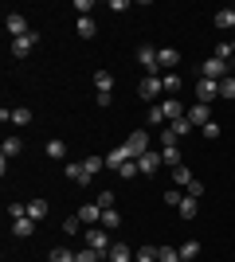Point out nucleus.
Wrapping results in <instances>:
<instances>
[{
	"label": "nucleus",
	"instance_id": "7",
	"mask_svg": "<svg viewBox=\"0 0 235 262\" xmlns=\"http://www.w3.org/2000/svg\"><path fill=\"white\" fill-rule=\"evenodd\" d=\"M196 98H200L204 106H212V102L220 98V82H212V78H200V82H196Z\"/></svg>",
	"mask_w": 235,
	"mask_h": 262
},
{
	"label": "nucleus",
	"instance_id": "9",
	"mask_svg": "<svg viewBox=\"0 0 235 262\" xmlns=\"http://www.w3.org/2000/svg\"><path fill=\"white\" fill-rule=\"evenodd\" d=\"M39 43V32H28V35H20V39H12V55L16 59H24V55H32V47Z\"/></svg>",
	"mask_w": 235,
	"mask_h": 262
},
{
	"label": "nucleus",
	"instance_id": "48",
	"mask_svg": "<svg viewBox=\"0 0 235 262\" xmlns=\"http://www.w3.org/2000/svg\"><path fill=\"white\" fill-rule=\"evenodd\" d=\"M231 43H235V39H231Z\"/></svg>",
	"mask_w": 235,
	"mask_h": 262
},
{
	"label": "nucleus",
	"instance_id": "16",
	"mask_svg": "<svg viewBox=\"0 0 235 262\" xmlns=\"http://www.w3.org/2000/svg\"><path fill=\"white\" fill-rule=\"evenodd\" d=\"M75 32H78V39H94V35H98V24H94V16H78Z\"/></svg>",
	"mask_w": 235,
	"mask_h": 262
},
{
	"label": "nucleus",
	"instance_id": "45",
	"mask_svg": "<svg viewBox=\"0 0 235 262\" xmlns=\"http://www.w3.org/2000/svg\"><path fill=\"white\" fill-rule=\"evenodd\" d=\"M200 133H204V137H208V141H212V137H220V125H216V121H208V125H204Z\"/></svg>",
	"mask_w": 235,
	"mask_h": 262
},
{
	"label": "nucleus",
	"instance_id": "37",
	"mask_svg": "<svg viewBox=\"0 0 235 262\" xmlns=\"http://www.w3.org/2000/svg\"><path fill=\"white\" fill-rule=\"evenodd\" d=\"M47 262H75V254H71L67 247H55V251L47 254Z\"/></svg>",
	"mask_w": 235,
	"mask_h": 262
},
{
	"label": "nucleus",
	"instance_id": "10",
	"mask_svg": "<svg viewBox=\"0 0 235 262\" xmlns=\"http://www.w3.org/2000/svg\"><path fill=\"white\" fill-rule=\"evenodd\" d=\"M137 168H141V176H153L157 168H165L161 164V149H149L145 157H137Z\"/></svg>",
	"mask_w": 235,
	"mask_h": 262
},
{
	"label": "nucleus",
	"instance_id": "21",
	"mask_svg": "<svg viewBox=\"0 0 235 262\" xmlns=\"http://www.w3.org/2000/svg\"><path fill=\"white\" fill-rule=\"evenodd\" d=\"M161 164H165V168H177V164H184V161H180V149H177V145L161 149Z\"/></svg>",
	"mask_w": 235,
	"mask_h": 262
},
{
	"label": "nucleus",
	"instance_id": "8",
	"mask_svg": "<svg viewBox=\"0 0 235 262\" xmlns=\"http://www.w3.org/2000/svg\"><path fill=\"white\" fill-rule=\"evenodd\" d=\"M184 118L192 121V129H204V125H208V121H212V106H188V114H184Z\"/></svg>",
	"mask_w": 235,
	"mask_h": 262
},
{
	"label": "nucleus",
	"instance_id": "6",
	"mask_svg": "<svg viewBox=\"0 0 235 262\" xmlns=\"http://www.w3.org/2000/svg\"><path fill=\"white\" fill-rule=\"evenodd\" d=\"M4 28H8L12 39H20V35L32 32V28H28V20H24V12H8V16H4Z\"/></svg>",
	"mask_w": 235,
	"mask_h": 262
},
{
	"label": "nucleus",
	"instance_id": "27",
	"mask_svg": "<svg viewBox=\"0 0 235 262\" xmlns=\"http://www.w3.org/2000/svg\"><path fill=\"white\" fill-rule=\"evenodd\" d=\"M168 172H173V180H177V184H180V188H188V184H192V180H196V176H192V172H188V168H184V164H177V168H168Z\"/></svg>",
	"mask_w": 235,
	"mask_h": 262
},
{
	"label": "nucleus",
	"instance_id": "18",
	"mask_svg": "<svg viewBox=\"0 0 235 262\" xmlns=\"http://www.w3.org/2000/svg\"><path fill=\"white\" fill-rule=\"evenodd\" d=\"M106 262H134V251H130L125 243H114L110 254H106Z\"/></svg>",
	"mask_w": 235,
	"mask_h": 262
},
{
	"label": "nucleus",
	"instance_id": "46",
	"mask_svg": "<svg viewBox=\"0 0 235 262\" xmlns=\"http://www.w3.org/2000/svg\"><path fill=\"white\" fill-rule=\"evenodd\" d=\"M90 8H94L90 0H75V12H82V16H90Z\"/></svg>",
	"mask_w": 235,
	"mask_h": 262
},
{
	"label": "nucleus",
	"instance_id": "43",
	"mask_svg": "<svg viewBox=\"0 0 235 262\" xmlns=\"http://www.w3.org/2000/svg\"><path fill=\"white\" fill-rule=\"evenodd\" d=\"M180 137L173 133V125H165V133H161V149H168V145H177Z\"/></svg>",
	"mask_w": 235,
	"mask_h": 262
},
{
	"label": "nucleus",
	"instance_id": "23",
	"mask_svg": "<svg viewBox=\"0 0 235 262\" xmlns=\"http://www.w3.org/2000/svg\"><path fill=\"white\" fill-rule=\"evenodd\" d=\"M196 208H200V200H192V196H184V200H180V219H196Z\"/></svg>",
	"mask_w": 235,
	"mask_h": 262
},
{
	"label": "nucleus",
	"instance_id": "4",
	"mask_svg": "<svg viewBox=\"0 0 235 262\" xmlns=\"http://www.w3.org/2000/svg\"><path fill=\"white\" fill-rule=\"evenodd\" d=\"M161 90H165V82H161V75H145V78H141V82H137V98L153 102V98H161Z\"/></svg>",
	"mask_w": 235,
	"mask_h": 262
},
{
	"label": "nucleus",
	"instance_id": "36",
	"mask_svg": "<svg viewBox=\"0 0 235 262\" xmlns=\"http://www.w3.org/2000/svg\"><path fill=\"white\" fill-rule=\"evenodd\" d=\"M161 82H165L168 94H177V90H180V75H173V71H165V75H161Z\"/></svg>",
	"mask_w": 235,
	"mask_h": 262
},
{
	"label": "nucleus",
	"instance_id": "1",
	"mask_svg": "<svg viewBox=\"0 0 235 262\" xmlns=\"http://www.w3.org/2000/svg\"><path fill=\"white\" fill-rule=\"evenodd\" d=\"M82 239H87V247L90 251H98L102 258H106V254H110V231H102V227H90V231H82Z\"/></svg>",
	"mask_w": 235,
	"mask_h": 262
},
{
	"label": "nucleus",
	"instance_id": "38",
	"mask_svg": "<svg viewBox=\"0 0 235 262\" xmlns=\"http://www.w3.org/2000/svg\"><path fill=\"white\" fill-rule=\"evenodd\" d=\"M137 172H141V168H137V161H125L122 168H118V176H122V180H134Z\"/></svg>",
	"mask_w": 235,
	"mask_h": 262
},
{
	"label": "nucleus",
	"instance_id": "13",
	"mask_svg": "<svg viewBox=\"0 0 235 262\" xmlns=\"http://www.w3.org/2000/svg\"><path fill=\"white\" fill-rule=\"evenodd\" d=\"M78 219H82L87 227H98V223H102V208L90 200V204H82V208H78Z\"/></svg>",
	"mask_w": 235,
	"mask_h": 262
},
{
	"label": "nucleus",
	"instance_id": "42",
	"mask_svg": "<svg viewBox=\"0 0 235 262\" xmlns=\"http://www.w3.org/2000/svg\"><path fill=\"white\" fill-rule=\"evenodd\" d=\"M180 200H184V192H177V188H168V192H165V204H168V208H180Z\"/></svg>",
	"mask_w": 235,
	"mask_h": 262
},
{
	"label": "nucleus",
	"instance_id": "31",
	"mask_svg": "<svg viewBox=\"0 0 235 262\" xmlns=\"http://www.w3.org/2000/svg\"><path fill=\"white\" fill-rule=\"evenodd\" d=\"M220 98H224V102H235V75H227L224 82H220Z\"/></svg>",
	"mask_w": 235,
	"mask_h": 262
},
{
	"label": "nucleus",
	"instance_id": "30",
	"mask_svg": "<svg viewBox=\"0 0 235 262\" xmlns=\"http://www.w3.org/2000/svg\"><path fill=\"white\" fill-rule=\"evenodd\" d=\"M157 262H180V251L165 243V247H157Z\"/></svg>",
	"mask_w": 235,
	"mask_h": 262
},
{
	"label": "nucleus",
	"instance_id": "22",
	"mask_svg": "<svg viewBox=\"0 0 235 262\" xmlns=\"http://www.w3.org/2000/svg\"><path fill=\"white\" fill-rule=\"evenodd\" d=\"M28 215H32L35 223H44V215H47V200H28Z\"/></svg>",
	"mask_w": 235,
	"mask_h": 262
},
{
	"label": "nucleus",
	"instance_id": "15",
	"mask_svg": "<svg viewBox=\"0 0 235 262\" xmlns=\"http://www.w3.org/2000/svg\"><path fill=\"white\" fill-rule=\"evenodd\" d=\"M161 110H165V121H168V125H173V121H180L184 114H188V110L180 106L177 98H165V102H161Z\"/></svg>",
	"mask_w": 235,
	"mask_h": 262
},
{
	"label": "nucleus",
	"instance_id": "39",
	"mask_svg": "<svg viewBox=\"0 0 235 262\" xmlns=\"http://www.w3.org/2000/svg\"><path fill=\"white\" fill-rule=\"evenodd\" d=\"M75 262H102V254H98V251H90V247H82V251L75 254Z\"/></svg>",
	"mask_w": 235,
	"mask_h": 262
},
{
	"label": "nucleus",
	"instance_id": "29",
	"mask_svg": "<svg viewBox=\"0 0 235 262\" xmlns=\"http://www.w3.org/2000/svg\"><path fill=\"white\" fill-rule=\"evenodd\" d=\"M196 254H200V243H196V239L180 243V262H192V258H196Z\"/></svg>",
	"mask_w": 235,
	"mask_h": 262
},
{
	"label": "nucleus",
	"instance_id": "24",
	"mask_svg": "<svg viewBox=\"0 0 235 262\" xmlns=\"http://www.w3.org/2000/svg\"><path fill=\"white\" fill-rule=\"evenodd\" d=\"M24 153V141L20 137H4V161H12V157Z\"/></svg>",
	"mask_w": 235,
	"mask_h": 262
},
{
	"label": "nucleus",
	"instance_id": "32",
	"mask_svg": "<svg viewBox=\"0 0 235 262\" xmlns=\"http://www.w3.org/2000/svg\"><path fill=\"white\" fill-rule=\"evenodd\" d=\"M82 168H87L90 176H98L102 168H106V157H87V161H82Z\"/></svg>",
	"mask_w": 235,
	"mask_h": 262
},
{
	"label": "nucleus",
	"instance_id": "17",
	"mask_svg": "<svg viewBox=\"0 0 235 262\" xmlns=\"http://www.w3.org/2000/svg\"><path fill=\"white\" fill-rule=\"evenodd\" d=\"M125 161H130V153H125V145H118V149H110V153H106V168H114V172H118V168H122Z\"/></svg>",
	"mask_w": 235,
	"mask_h": 262
},
{
	"label": "nucleus",
	"instance_id": "11",
	"mask_svg": "<svg viewBox=\"0 0 235 262\" xmlns=\"http://www.w3.org/2000/svg\"><path fill=\"white\" fill-rule=\"evenodd\" d=\"M63 172H67V180H71V184H78V188H87L90 180H94V176H90L87 168H82V164H71V161L63 164Z\"/></svg>",
	"mask_w": 235,
	"mask_h": 262
},
{
	"label": "nucleus",
	"instance_id": "14",
	"mask_svg": "<svg viewBox=\"0 0 235 262\" xmlns=\"http://www.w3.org/2000/svg\"><path fill=\"white\" fill-rule=\"evenodd\" d=\"M157 63H161V75H165V71H173V67L180 63V51L177 47H161V51H157Z\"/></svg>",
	"mask_w": 235,
	"mask_h": 262
},
{
	"label": "nucleus",
	"instance_id": "20",
	"mask_svg": "<svg viewBox=\"0 0 235 262\" xmlns=\"http://www.w3.org/2000/svg\"><path fill=\"white\" fill-rule=\"evenodd\" d=\"M8 121H12V125H32V110H28V106H12Z\"/></svg>",
	"mask_w": 235,
	"mask_h": 262
},
{
	"label": "nucleus",
	"instance_id": "12",
	"mask_svg": "<svg viewBox=\"0 0 235 262\" xmlns=\"http://www.w3.org/2000/svg\"><path fill=\"white\" fill-rule=\"evenodd\" d=\"M32 231H35V219L32 215H12V235H16V239H28Z\"/></svg>",
	"mask_w": 235,
	"mask_h": 262
},
{
	"label": "nucleus",
	"instance_id": "44",
	"mask_svg": "<svg viewBox=\"0 0 235 262\" xmlns=\"http://www.w3.org/2000/svg\"><path fill=\"white\" fill-rule=\"evenodd\" d=\"M184 192H188V196H192V200H200V196H204V184H200V180H192V184H188V188H184Z\"/></svg>",
	"mask_w": 235,
	"mask_h": 262
},
{
	"label": "nucleus",
	"instance_id": "35",
	"mask_svg": "<svg viewBox=\"0 0 235 262\" xmlns=\"http://www.w3.org/2000/svg\"><path fill=\"white\" fill-rule=\"evenodd\" d=\"M114 200H118V196H114V192H106V188H102L98 196H94V204H98L102 211H110V208H114Z\"/></svg>",
	"mask_w": 235,
	"mask_h": 262
},
{
	"label": "nucleus",
	"instance_id": "19",
	"mask_svg": "<svg viewBox=\"0 0 235 262\" xmlns=\"http://www.w3.org/2000/svg\"><path fill=\"white\" fill-rule=\"evenodd\" d=\"M47 157H51V161H67V141H63V137H51V141H47Z\"/></svg>",
	"mask_w": 235,
	"mask_h": 262
},
{
	"label": "nucleus",
	"instance_id": "5",
	"mask_svg": "<svg viewBox=\"0 0 235 262\" xmlns=\"http://www.w3.org/2000/svg\"><path fill=\"white\" fill-rule=\"evenodd\" d=\"M157 51H161V47H153V43H141V47H137V63L145 67V75H161V63H157Z\"/></svg>",
	"mask_w": 235,
	"mask_h": 262
},
{
	"label": "nucleus",
	"instance_id": "34",
	"mask_svg": "<svg viewBox=\"0 0 235 262\" xmlns=\"http://www.w3.org/2000/svg\"><path fill=\"white\" fill-rule=\"evenodd\" d=\"M134 262H157V247H137Z\"/></svg>",
	"mask_w": 235,
	"mask_h": 262
},
{
	"label": "nucleus",
	"instance_id": "25",
	"mask_svg": "<svg viewBox=\"0 0 235 262\" xmlns=\"http://www.w3.org/2000/svg\"><path fill=\"white\" fill-rule=\"evenodd\" d=\"M94 86H98V94H110L114 90V75L110 71H98V75H94Z\"/></svg>",
	"mask_w": 235,
	"mask_h": 262
},
{
	"label": "nucleus",
	"instance_id": "26",
	"mask_svg": "<svg viewBox=\"0 0 235 262\" xmlns=\"http://www.w3.org/2000/svg\"><path fill=\"white\" fill-rule=\"evenodd\" d=\"M216 28H224V32H231V28H235V8H224V12H216Z\"/></svg>",
	"mask_w": 235,
	"mask_h": 262
},
{
	"label": "nucleus",
	"instance_id": "2",
	"mask_svg": "<svg viewBox=\"0 0 235 262\" xmlns=\"http://www.w3.org/2000/svg\"><path fill=\"white\" fill-rule=\"evenodd\" d=\"M122 145H125V153H130V161H137V157L149 153V133H145V129H134Z\"/></svg>",
	"mask_w": 235,
	"mask_h": 262
},
{
	"label": "nucleus",
	"instance_id": "28",
	"mask_svg": "<svg viewBox=\"0 0 235 262\" xmlns=\"http://www.w3.org/2000/svg\"><path fill=\"white\" fill-rule=\"evenodd\" d=\"M98 227H106V231H118V227H122V215H118V211H102V223H98Z\"/></svg>",
	"mask_w": 235,
	"mask_h": 262
},
{
	"label": "nucleus",
	"instance_id": "40",
	"mask_svg": "<svg viewBox=\"0 0 235 262\" xmlns=\"http://www.w3.org/2000/svg\"><path fill=\"white\" fill-rule=\"evenodd\" d=\"M173 133H177V137H188V133H192V121H188V118L173 121Z\"/></svg>",
	"mask_w": 235,
	"mask_h": 262
},
{
	"label": "nucleus",
	"instance_id": "41",
	"mask_svg": "<svg viewBox=\"0 0 235 262\" xmlns=\"http://www.w3.org/2000/svg\"><path fill=\"white\" fill-rule=\"evenodd\" d=\"M149 125H165V110L161 106H149Z\"/></svg>",
	"mask_w": 235,
	"mask_h": 262
},
{
	"label": "nucleus",
	"instance_id": "33",
	"mask_svg": "<svg viewBox=\"0 0 235 262\" xmlns=\"http://www.w3.org/2000/svg\"><path fill=\"white\" fill-rule=\"evenodd\" d=\"M59 231H63V235H78V231H82V219H78V215H67Z\"/></svg>",
	"mask_w": 235,
	"mask_h": 262
},
{
	"label": "nucleus",
	"instance_id": "3",
	"mask_svg": "<svg viewBox=\"0 0 235 262\" xmlns=\"http://www.w3.org/2000/svg\"><path fill=\"white\" fill-rule=\"evenodd\" d=\"M227 75H231V67H227L224 59H216V55L200 63V78H212V82H224Z\"/></svg>",
	"mask_w": 235,
	"mask_h": 262
},
{
	"label": "nucleus",
	"instance_id": "47",
	"mask_svg": "<svg viewBox=\"0 0 235 262\" xmlns=\"http://www.w3.org/2000/svg\"><path fill=\"white\" fill-rule=\"evenodd\" d=\"M102 262H106V258H102Z\"/></svg>",
	"mask_w": 235,
	"mask_h": 262
}]
</instances>
